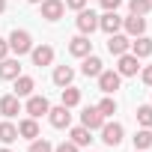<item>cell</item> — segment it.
<instances>
[{"label":"cell","instance_id":"6da1fadb","mask_svg":"<svg viewBox=\"0 0 152 152\" xmlns=\"http://www.w3.org/2000/svg\"><path fill=\"white\" fill-rule=\"evenodd\" d=\"M6 42H9V51H12L15 57H24V54L33 51V36H30L27 30H18V27H15V30L9 33Z\"/></svg>","mask_w":152,"mask_h":152},{"label":"cell","instance_id":"7a4b0ae2","mask_svg":"<svg viewBox=\"0 0 152 152\" xmlns=\"http://www.w3.org/2000/svg\"><path fill=\"white\" fill-rule=\"evenodd\" d=\"M119 84H122V75H119L116 69H102V75H99V90H102L104 96L116 93Z\"/></svg>","mask_w":152,"mask_h":152},{"label":"cell","instance_id":"3957f363","mask_svg":"<svg viewBox=\"0 0 152 152\" xmlns=\"http://www.w3.org/2000/svg\"><path fill=\"white\" fill-rule=\"evenodd\" d=\"M116 72L122 75V78H134V75L140 72V60L128 51V54H119L116 57Z\"/></svg>","mask_w":152,"mask_h":152},{"label":"cell","instance_id":"277c9868","mask_svg":"<svg viewBox=\"0 0 152 152\" xmlns=\"http://www.w3.org/2000/svg\"><path fill=\"white\" fill-rule=\"evenodd\" d=\"M24 110H27V116L39 119V116H48V110H51V102H48L45 96H27V104H24Z\"/></svg>","mask_w":152,"mask_h":152},{"label":"cell","instance_id":"5b68a950","mask_svg":"<svg viewBox=\"0 0 152 152\" xmlns=\"http://www.w3.org/2000/svg\"><path fill=\"white\" fill-rule=\"evenodd\" d=\"M99 131H102V140H104L107 146H119L122 137H125V128H122L119 122H107V119H104V125H102Z\"/></svg>","mask_w":152,"mask_h":152},{"label":"cell","instance_id":"8992f818","mask_svg":"<svg viewBox=\"0 0 152 152\" xmlns=\"http://www.w3.org/2000/svg\"><path fill=\"white\" fill-rule=\"evenodd\" d=\"M48 119H51L54 128H69V125H72V107H66V104L51 107V110H48Z\"/></svg>","mask_w":152,"mask_h":152},{"label":"cell","instance_id":"52a82bcc","mask_svg":"<svg viewBox=\"0 0 152 152\" xmlns=\"http://www.w3.org/2000/svg\"><path fill=\"white\" fill-rule=\"evenodd\" d=\"M42 18L45 21H60L63 18V12H66V3L63 0H42Z\"/></svg>","mask_w":152,"mask_h":152},{"label":"cell","instance_id":"ba28073f","mask_svg":"<svg viewBox=\"0 0 152 152\" xmlns=\"http://www.w3.org/2000/svg\"><path fill=\"white\" fill-rule=\"evenodd\" d=\"M78 30H81L84 36H90L93 30H99V15H96L93 9H81V12H78Z\"/></svg>","mask_w":152,"mask_h":152},{"label":"cell","instance_id":"9c48e42d","mask_svg":"<svg viewBox=\"0 0 152 152\" xmlns=\"http://www.w3.org/2000/svg\"><path fill=\"white\" fill-rule=\"evenodd\" d=\"M128 48H131V39H128L125 33H110V36H107V51H110L113 57L128 54Z\"/></svg>","mask_w":152,"mask_h":152},{"label":"cell","instance_id":"30bf717a","mask_svg":"<svg viewBox=\"0 0 152 152\" xmlns=\"http://www.w3.org/2000/svg\"><path fill=\"white\" fill-rule=\"evenodd\" d=\"M30 60H33V66H51L54 63V48L51 45H33V51H30Z\"/></svg>","mask_w":152,"mask_h":152},{"label":"cell","instance_id":"8fae6325","mask_svg":"<svg viewBox=\"0 0 152 152\" xmlns=\"http://www.w3.org/2000/svg\"><path fill=\"white\" fill-rule=\"evenodd\" d=\"M69 54H72V57H81V60H84L87 54H93V42H90V36H84V33L75 36V39L69 42Z\"/></svg>","mask_w":152,"mask_h":152},{"label":"cell","instance_id":"7c38bea8","mask_svg":"<svg viewBox=\"0 0 152 152\" xmlns=\"http://www.w3.org/2000/svg\"><path fill=\"white\" fill-rule=\"evenodd\" d=\"M18 75H21V63H18V57L0 60V81H15Z\"/></svg>","mask_w":152,"mask_h":152},{"label":"cell","instance_id":"4fadbf2b","mask_svg":"<svg viewBox=\"0 0 152 152\" xmlns=\"http://www.w3.org/2000/svg\"><path fill=\"white\" fill-rule=\"evenodd\" d=\"M81 125L90 128V131H99V128L104 125V116L99 113V107H84V113H81Z\"/></svg>","mask_w":152,"mask_h":152},{"label":"cell","instance_id":"5bb4252c","mask_svg":"<svg viewBox=\"0 0 152 152\" xmlns=\"http://www.w3.org/2000/svg\"><path fill=\"white\" fill-rule=\"evenodd\" d=\"M99 30H104L107 36L110 33H119L122 30V18L116 12H104V15H99Z\"/></svg>","mask_w":152,"mask_h":152},{"label":"cell","instance_id":"9a60e30c","mask_svg":"<svg viewBox=\"0 0 152 152\" xmlns=\"http://www.w3.org/2000/svg\"><path fill=\"white\" fill-rule=\"evenodd\" d=\"M122 30L128 36H143L146 33V18L143 15H128V18H122Z\"/></svg>","mask_w":152,"mask_h":152},{"label":"cell","instance_id":"2e32d148","mask_svg":"<svg viewBox=\"0 0 152 152\" xmlns=\"http://www.w3.org/2000/svg\"><path fill=\"white\" fill-rule=\"evenodd\" d=\"M102 69H104V63H102V57H96V54H87L84 63H81V72L87 75V78H99Z\"/></svg>","mask_w":152,"mask_h":152},{"label":"cell","instance_id":"e0dca14e","mask_svg":"<svg viewBox=\"0 0 152 152\" xmlns=\"http://www.w3.org/2000/svg\"><path fill=\"white\" fill-rule=\"evenodd\" d=\"M137 60H143V57H149L152 54V39L143 33V36H134V42H131V48H128Z\"/></svg>","mask_w":152,"mask_h":152},{"label":"cell","instance_id":"ac0fdd59","mask_svg":"<svg viewBox=\"0 0 152 152\" xmlns=\"http://www.w3.org/2000/svg\"><path fill=\"white\" fill-rule=\"evenodd\" d=\"M0 113H3L6 119H12L15 113H21V99L12 93V96H3L0 99Z\"/></svg>","mask_w":152,"mask_h":152},{"label":"cell","instance_id":"d6986e66","mask_svg":"<svg viewBox=\"0 0 152 152\" xmlns=\"http://www.w3.org/2000/svg\"><path fill=\"white\" fill-rule=\"evenodd\" d=\"M69 140L78 146V149H81V146H90V143H93V131L84 128V125H75V128L69 131Z\"/></svg>","mask_w":152,"mask_h":152},{"label":"cell","instance_id":"ffe728a7","mask_svg":"<svg viewBox=\"0 0 152 152\" xmlns=\"http://www.w3.org/2000/svg\"><path fill=\"white\" fill-rule=\"evenodd\" d=\"M33 90H36V81L30 78V75H18V78H15V96L18 99L33 96Z\"/></svg>","mask_w":152,"mask_h":152},{"label":"cell","instance_id":"44dd1931","mask_svg":"<svg viewBox=\"0 0 152 152\" xmlns=\"http://www.w3.org/2000/svg\"><path fill=\"white\" fill-rule=\"evenodd\" d=\"M18 137H24V140H36V137H39V122H36L33 116L21 119V122H18Z\"/></svg>","mask_w":152,"mask_h":152},{"label":"cell","instance_id":"7402d4cb","mask_svg":"<svg viewBox=\"0 0 152 152\" xmlns=\"http://www.w3.org/2000/svg\"><path fill=\"white\" fill-rule=\"evenodd\" d=\"M72 81H75V69L72 66H57L54 69V84L57 87H69Z\"/></svg>","mask_w":152,"mask_h":152},{"label":"cell","instance_id":"603a6c76","mask_svg":"<svg viewBox=\"0 0 152 152\" xmlns=\"http://www.w3.org/2000/svg\"><path fill=\"white\" fill-rule=\"evenodd\" d=\"M15 140H18V125H12L9 119L0 122V143L9 146V143H15Z\"/></svg>","mask_w":152,"mask_h":152},{"label":"cell","instance_id":"cb8c5ba5","mask_svg":"<svg viewBox=\"0 0 152 152\" xmlns=\"http://www.w3.org/2000/svg\"><path fill=\"white\" fill-rule=\"evenodd\" d=\"M60 99H63L60 104H66V107H75V104H81V90L69 84V87H63V96H60Z\"/></svg>","mask_w":152,"mask_h":152},{"label":"cell","instance_id":"d4e9b609","mask_svg":"<svg viewBox=\"0 0 152 152\" xmlns=\"http://www.w3.org/2000/svg\"><path fill=\"white\" fill-rule=\"evenodd\" d=\"M131 140H134V149H140V152H143V149H149V146H152V131H149V128H140Z\"/></svg>","mask_w":152,"mask_h":152},{"label":"cell","instance_id":"484cf974","mask_svg":"<svg viewBox=\"0 0 152 152\" xmlns=\"http://www.w3.org/2000/svg\"><path fill=\"white\" fill-rule=\"evenodd\" d=\"M137 122H140V128H152V104L137 107Z\"/></svg>","mask_w":152,"mask_h":152},{"label":"cell","instance_id":"4316f807","mask_svg":"<svg viewBox=\"0 0 152 152\" xmlns=\"http://www.w3.org/2000/svg\"><path fill=\"white\" fill-rule=\"evenodd\" d=\"M96 107H99V113H102V116H104V119H107V116H113V113H116V102H113V99H110V96H104V99H102V102H99V104H96Z\"/></svg>","mask_w":152,"mask_h":152},{"label":"cell","instance_id":"83f0119b","mask_svg":"<svg viewBox=\"0 0 152 152\" xmlns=\"http://www.w3.org/2000/svg\"><path fill=\"white\" fill-rule=\"evenodd\" d=\"M128 9H131V15H146L152 9V0H128Z\"/></svg>","mask_w":152,"mask_h":152},{"label":"cell","instance_id":"f1b7e54d","mask_svg":"<svg viewBox=\"0 0 152 152\" xmlns=\"http://www.w3.org/2000/svg\"><path fill=\"white\" fill-rule=\"evenodd\" d=\"M27 152H54V143L45 140V137H36V140H30V149Z\"/></svg>","mask_w":152,"mask_h":152},{"label":"cell","instance_id":"f546056e","mask_svg":"<svg viewBox=\"0 0 152 152\" xmlns=\"http://www.w3.org/2000/svg\"><path fill=\"white\" fill-rule=\"evenodd\" d=\"M63 3H66V9H75V12L87 9V0H63Z\"/></svg>","mask_w":152,"mask_h":152},{"label":"cell","instance_id":"4dcf8cb0","mask_svg":"<svg viewBox=\"0 0 152 152\" xmlns=\"http://www.w3.org/2000/svg\"><path fill=\"white\" fill-rule=\"evenodd\" d=\"M119 6H122V0H102V9L104 12H116Z\"/></svg>","mask_w":152,"mask_h":152},{"label":"cell","instance_id":"1f68e13d","mask_svg":"<svg viewBox=\"0 0 152 152\" xmlns=\"http://www.w3.org/2000/svg\"><path fill=\"white\" fill-rule=\"evenodd\" d=\"M54 152H78V146H75L72 140H63L60 146H54Z\"/></svg>","mask_w":152,"mask_h":152},{"label":"cell","instance_id":"d6a6232c","mask_svg":"<svg viewBox=\"0 0 152 152\" xmlns=\"http://www.w3.org/2000/svg\"><path fill=\"white\" fill-rule=\"evenodd\" d=\"M140 78H143V84H146V87H152V66H146V69L140 72Z\"/></svg>","mask_w":152,"mask_h":152},{"label":"cell","instance_id":"836d02e7","mask_svg":"<svg viewBox=\"0 0 152 152\" xmlns=\"http://www.w3.org/2000/svg\"><path fill=\"white\" fill-rule=\"evenodd\" d=\"M6 57H9V42L0 39V60H6Z\"/></svg>","mask_w":152,"mask_h":152},{"label":"cell","instance_id":"e575fe53","mask_svg":"<svg viewBox=\"0 0 152 152\" xmlns=\"http://www.w3.org/2000/svg\"><path fill=\"white\" fill-rule=\"evenodd\" d=\"M6 12V0H0V15H3Z\"/></svg>","mask_w":152,"mask_h":152},{"label":"cell","instance_id":"d590c367","mask_svg":"<svg viewBox=\"0 0 152 152\" xmlns=\"http://www.w3.org/2000/svg\"><path fill=\"white\" fill-rule=\"evenodd\" d=\"M27 3H42V0H27Z\"/></svg>","mask_w":152,"mask_h":152},{"label":"cell","instance_id":"8d00e7d4","mask_svg":"<svg viewBox=\"0 0 152 152\" xmlns=\"http://www.w3.org/2000/svg\"><path fill=\"white\" fill-rule=\"evenodd\" d=\"M0 152H12V149H6V146H3V149H0Z\"/></svg>","mask_w":152,"mask_h":152}]
</instances>
